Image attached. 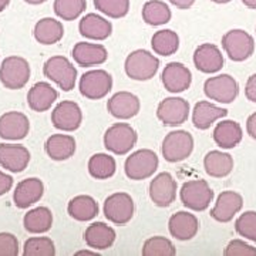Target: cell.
<instances>
[{"label":"cell","instance_id":"cell-39","mask_svg":"<svg viewBox=\"0 0 256 256\" xmlns=\"http://www.w3.org/2000/svg\"><path fill=\"white\" fill-rule=\"evenodd\" d=\"M24 256H53L56 255L54 242L47 236L28 238L23 246Z\"/></svg>","mask_w":256,"mask_h":256},{"label":"cell","instance_id":"cell-46","mask_svg":"<svg viewBox=\"0 0 256 256\" xmlns=\"http://www.w3.org/2000/svg\"><path fill=\"white\" fill-rule=\"evenodd\" d=\"M246 132L249 137L256 141V112L250 114L246 120Z\"/></svg>","mask_w":256,"mask_h":256},{"label":"cell","instance_id":"cell-53","mask_svg":"<svg viewBox=\"0 0 256 256\" xmlns=\"http://www.w3.org/2000/svg\"><path fill=\"white\" fill-rule=\"evenodd\" d=\"M255 32H256V28H255Z\"/></svg>","mask_w":256,"mask_h":256},{"label":"cell","instance_id":"cell-38","mask_svg":"<svg viewBox=\"0 0 256 256\" xmlns=\"http://www.w3.org/2000/svg\"><path fill=\"white\" fill-rule=\"evenodd\" d=\"M54 13L57 18L66 22H72L82 16L87 9L86 0H54Z\"/></svg>","mask_w":256,"mask_h":256},{"label":"cell","instance_id":"cell-17","mask_svg":"<svg viewBox=\"0 0 256 256\" xmlns=\"http://www.w3.org/2000/svg\"><path fill=\"white\" fill-rule=\"evenodd\" d=\"M194 64L198 72L204 74H215L224 67V54L216 44L204 43L194 52Z\"/></svg>","mask_w":256,"mask_h":256},{"label":"cell","instance_id":"cell-5","mask_svg":"<svg viewBox=\"0 0 256 256\" xmlns=\"http://www.w3.org/2000/svg\"><path fill=\"white\" fill-rule=\"evenodd\" d=\"M180 198L185 208L194 212H202L210 208L214 201V191L205 180H191L182 184Z\"/></svg>","mask_w":256,"mask_h":256},{"label":"cell","instance_id":"cell-50","mask_svg":"<svg viewBox=\"0 0 256 256\" xmlns=\"http://www.w3.org/2000/svg\"><path fill=\"white\" fill-rule=\"evenodd\" d=\"M28 4H33V6H37V4H43V3H46L47 0H24Z\"/></svg>","mask_w":256,"mask_h":256},{"label":"cell","instance_id":"cell-34","mask_svg":"<svg viewBox=\"0 0 256 256\" xmlns=\"http://www.w3.org/2000/svg\"><path fill=\"white\" fill-rule=\"evenodd\" d=\"M141 16L148 26L158 28V26H164L166 23H170L172 13H171L170 6L162 0H148L142 6Z\"/></svg>","mask_w":256,"mask_h":256},{"label":"cell","instance_id":"cell-51","mask_svg":"<svg viewBox=\"0 0 256 256\" xmlns=\"http://www.w3.org/2000/svg\"><path fill=\"white\" fill-rule=\"evenodd\" d=\"M10 4V0H0V13L3 10H6V8Z\"/></svg>","mask_w":256,"mask_h":256},{"label":"cell","instance_id":"cell-19","mask_svg":"<svg viewBox=\"0 0 256 256\" xmlns=\"http://www.w3.org/2000/svg\"><path fill=\"white\" fill-rule=\"evenodd\" d=\"M30 121L18 111H8L0 117V138L8 141H18L28 137Z\"/></svg>","mask_w":256,"mask_h":256},{"label":"cell","instance_id":"cell-49","mask_svg":"<svg viewBox=\"0 0 256 256\" xmlns=\"http://www.w3.org/2000/svg\"><path fill=\"white\" fill-rule=\"evenodd\" d=\"M242 3L246 6L248 9L256 10V0H242Z\"/></svg>","mask_w":256,"mask_h":256},{"label":"cell","instance_id":"cell-27","mask_svg":"<svg viewBox=\"0 0 256 256\" xmlns=\"http://www.w3.org/2000/svg\"><path fill=\"white\" fill-rule=\"evenodd\" d=\"M214 141L222 150H232L240 144L244 138V130L240 124L234 120H224L214 128Z\"/></svg>","mask_w":256,"mask_h":256},{"label":"cell","instance_id":"cell-14","mask_svg":"<svg viewBox=\"0 0 256 256\" xmlns=\"http://www.w3.org/2000/svg\"><path fill=\"white\" fill-rule=\"evenodd\" d=\"M176 191H178V184L170 172H161L156 175L154 180H151L148 188L150 200L160 208L170 206L176 198Z\"/></svg>","mask_w":256,"mask_h":256},{"label":"cell","instance_id":"cell-11","mask_svg":"<svg viewBox=\"0 0 256 256\" xmlns=\"http://www.w3.org/2000/svg\"><path fill=\"white\" fill-rule=\"evenodd\" d=\"M204 92L210 100L220 104H230L238 97L239 84L229 74H218L204 82Z\"/></svg>","mask_w":256,"mask_h":256},{"label":"cell","instance_id":"cell-31","mask_svg":"<svg viewBox=\"0 0 256 256\" xmlns=\"http://www.w3.org/2000/svg\"><path fill=\"white\" fill-rule=\"evenodd\" d=\"M33 36L37 43L52 46L58 43L64 36L63 23L53 18H44L38 20L33 30Z\"/></svg>","mask_w":256,"mask_h":256},{"label":"cell","instance_id":"cell-21","mask_svg":"<svg viewBox=\"0 0 256 256\" xmlns=\"http://www.w3.org/2000/svg\"><path fill=\"white\" fill-rule=\"evenodd\" d=\"M44 195V184L38 178H26L16 185L13 192V202L20 210L34 205Z\"/></svg>","mask_w":256,"mask_h":256},{"label":"cell","instance_id":"cell-2","mask_svg":"<svg viewBox=\"0 0 256 256\" xmlns=\"http://www.w3.org/2000/svg\"><path fill=\"white\" fill-rule=\"evenodd\" d=\"M102 141L108 152L126 156L137 144L138 134L127 122H116L106 130Z\"/></svg>","mask_w":256,"mask_h":256},{"label":"cell","instance_id":"cell-12","mask_svg":"<svg viewBox=\"0 0 256 256\" xmlns=\"http://www.w3.org/2000/svg\"><path fill=\"white\" fill-rule=\"evenodd\" d=\"M190 102L181 97H166L156 107V118L166 127H176L188 121Z\"/></svg>","mask_w":256,"mask_h":256},{"label":"cell","instance_id":"cell-3","mask_svg":"<svg viewBox=\"0 0 256 256\" xmlns=\"http://www.w3.org/2000/svg\"><path fill=\"white\" fill-rule=\"evenodd\" d=\"M160 165L158 156L152 150L142 148L130 154L124 164V172L132 181H144L156 174Z\"/></svg>","mask_w":256,"mask_h":256},{"label":"cell","instance_id":"cell-10","mask_svg":"<svg viewBox=\"0 0 256 256\" xmlns=\"http://www.w3.org/2000/svg\"><path fill=\"white\" fill-rule=\"evenodd\" d=\"M112 88V76L106 70H90L84 73L78 82V90L87 100H101Z\"/></svg>","mask_w":256,"mask_h":256},{"label":"cell","instance_id":"cell-32","mask_svg":"<svg viewBox=\"0 0 256 256\" xmlns=\"http://www.w3.org/2000/svg\"><path fill=\"white\" fill-rule=\"evenodd\" d=\"M67 212L73 220L88 222L98 215V204L90 195H77L68 202Z\"/></svg>","mask_w":256,"mask_h":256},{"label":"cell","instance_id":"cell-44","mask_svg":"<svg viewBox=\"0 0 256 256\" xmlns=\"http://www.w3.org/2000/svg\"><path fill=\"white\" fill-rule=\"evenodd\" d=\"M245 96L249 101L256 102V73L248 78L246 86H245Z\"/></svg>","mask_w":256,"mask_h":256},{"label":"cell","instance_id":"cell-42","mask_svg":"<svg viewBox=\"0 0 256 256\" xmlns=\"http://www.w3.org/2000/svg\"><path fill=\"white\" fill-rule=\"evenodd\" d=\"M225 256H256V248L244 239H232L224 249Z\"/></svg>","mask_w":256,"mask_h":256},{"label":"cell","instance_id":"cell-40","mask_svg":"<svg viewBox=\"0 0 256 256\" xmlns=\"http://www.w3.org/2000/svg\"><path fill=\"white\" fill-rule=\"evenodd\" d=\"M130 6V0H94V8L110 18H126Z\"/></svg>","mask_w":256,"mask_h":256},{"label":"cell","instance_id":"cell-25","mask_svg":"<svg viewBox=\"0 0 256 256\" xmlns=\"http://www.w3.org/2000/svg\"><path fill=\"white\" fill-rule=\"evenodd\" d=\"M117 234L114 228L104 222H92L84 230V242L96 250H104L114 245Z\"/></svg>","mask_w":256,"mask_h":256},{"label":"cell","instance_id":"cell-33","mask_svg":"<svg viewBox=\"0 0 256 256\" xmlns=\"http://www.w3.org/2000/svg\"><path fill=\"white\" fill-rule=\"evenodd\" d=\"M23 225L30 234H46L53 226V214L47 206H37L24 215Z\"/></svg>","mask_w":256,"mask_h":256},{"label":"cell","instance_id":"cell-26","mask_svg":"<svg viewBox=\"0 0 256 256\" xmlns=\"http://www.w3.org/2000/svg\"><path fill=\"white\" fill-rule=\"evenodd\" d=\"M226 116H228V110L222 108L220 106H215L205 100L198 101L192 110V124L196 130L205 131L210 128L215 121L225 118Z\"/></svg>","mask_w":256,"mask_h":256},{"label":"cell","instance_id":"cell-48","mask_svg":"<svg viewBox=\"0 0 256 256\" xmlns=\"http://www.w3.org/2000/svg\"><path fill=\"white\" fill-rule=\"evenodd\" d=\"M76 255L77 256H97L98 255V252L94 249V250H88V249H82V250H78V252H76Z\"/></svg>","mask_w":256,"mask_h":256},{"label":"cell","instance_id":"cell-28","mask_svg":"<svg viewBox=\"0 0 256 256\" xmlns=\"http://www.w3.org/2000/svg\"><path fill=\"white\" fill-rule=\"evenodd\" d=\"M57 98H58L57 90L46 82H36L28 92V107L36 112H44L50 110Z\"/></svg>","mask_w":256,"mask_h":256},{"label":"cell","instance_id":"cell-45","mask_svg":"<svg viewBox=\"0 0 256 256\" xmlns=\"http://www.w3.org/2000/svg\"><path fill=\"white\" fill-rule=\"evenodd\" d=\"M12 186H13V178L0 171V196L8 194L12 190Z\"/></svg>","mask_w":256,"mask_h":256},{"label":"cell","instance_id":"cell-6","mask_svg":"<svg viewBox=\"0 0 256 256\" xmlns=\"http://www.w3.org/2000/svg\"><path fill=\"white\" fill-rule=\"evenodd\" d=\"M43 73L63 92H72L77 82V68L64 56H53L43 66Z\"/></svg>","mask_w":256,"mask_h":256},{"label":"cell","instance_id":"cell-29","mask_svg":"<svg viewBox=\"0 0 256 256\" xmlns=\"http://www.w3.org/2000/svg\"><path fill=\"white\" fill-rule=\"evenodd\" d=\"M76 140L68 134H53L47 138L44 150L53 161H66L76 152Z\"/></svg>","mask_w":256,"mask_h":256},{"label":"cell","instance_id":"cell-20","mask_svg":"<svg viewBox=\"0 0 256 256\" xmlns=\"http://www.w3.org/2000/svg\"><path fill=\"white\" fill-rule=\"evenodd\" d=\"M72 56H73L74 62L80 67H94V66H101L107 62L108 52L100 43L78 42L74 44Z\"/></svg>","mask_w":256,"mask_h":256},{"label":"cell","instance_id":"cell-47","mask_svg":"<svg viewBox=\"0 0 256 256\" xmlns=\"http://www.w3.org/2000/svg\"><path fill=\"white\" fill-rule=\"evenodd\" d=\"M168 2L180 10L191 9L194 3H195V0H168Z\"/></svg>","mask_w":256,"mask_h":256},{"label":"cell","instance_id":"cell-22","mask_svg":"<svg viewBox=\"0 0 256 256\" xmlns=\"http://www.w3.org/2000/svg\"><path fill=\"white\" fill-rule=\"evenodd\" d=\"M168 229L171 236L178 240H191L196 236L200 230V220L198 218L188 212V210H180L174 214L168 220Z\"/></svg>","mask_w":256,"mask_h":256},{"label":"cell","instance_id":"cell-8","mask_svg":"<svg viewBox=\"0 0 256 256\" xmlns=\"http://www.w3.org/2000/svg\"><path fill=\"white\" fill-rule=\"evenodd\" d=\"M194 151V137L185 130H175L168 132L162 140L161 152L168 162H181Z\"/></svg>","mask_w":256,"mask_h":256},{"label":"cell","instance_id":"cell-7","mask_svg":"<svg viewBox=\"0 0 256 256\" xmlns=\"http://www.w3.org/2000/svg\"><path fill=\"white\" fill-rule=\"evenodd\" d=\"M30 64L26 58L10 56L0 66V82L9 90H20L30 80Z\"/></svg>","mask_w":256,"mask_h":256},{"label":"cell","instance_id":"cell-52","mask_svg":"<svg viewBox=\"0 0 256 256\" xmlns=\"http://www.w3.org/2000/svg\"><path fill=\"white\" fill-rule=\"evenodd\" d=\"M210 2H214V3H216V4H226V3L232 2V0H210Z\"/></svg>","mask_w":256,"mask_h":256},{"label":"cell","instance_id":"cell-24","mask_svg":"<svg viewBox=\"0 0 256 256\" xmlns=\"http://www.w3.org/2000/svg\"><path fill=\"white\" fill-rule=\"evenodd\" d=\"M30 162V152L24 146L0 144V165L10 172H23Z\"/></svg>","mask_w":256,"mask_h":256},{"label":"cell","instance_id":"cell-13","mask_svg":"<svg viewBox=\"0 0 256 256\" xmlns=\"http://www.w3.org/2000/svg\"><path fill=\"white\" fill-rule=\"evenodd\" d=\"M53 127L64 131L73 132L78 130L82 122V111L76 101L64 100L58 102L52 112Z\"/></svg>","mask_w":256,"mask_h":256},{"label":"cell","instance_id":"cell-41","mask_svg":"<svg viewBox=\"0 0 256 256\" xmlns=\"http://www.w3.org/2000/svg\"><path fill=\"white\" fill-rule=\"evenodd\" d=\"M235 230L239 236L256 242V212L255 210H246L239 215L235 220Z\"/></svg>","mask_w":256,"mask_h":256},{"label":"cell","instance_id":"cell-30","mask_svg":"<svg viewBox=\"0 0 256 256\" xmlns=\"http://www.w3.org/2000/svg\"><path fill=\"white\" fill-rule=\"evenodd\" d=\"M204 168L210 178H225L234 170V158L228 152L214 150L204 158Z\"/></svg>","mask_w":256,"mask_h":256},{"label":"cell","instance_id":"cell-35","mask_svg":"<svg viewBox=\"0 0 256 256\" xmlns=\"http://www.w3.org/2000/svg\"><path fill=\"white\" fill-rule=\"evenodd\" d=\"M151 47L154 53L162 57L175 54L180 48V36L176 32L170 28H162L156 32L151 37Z\"/></svg>","mask_w":256,"mask_h":256},{"label":"cell","instance_id":"cell-9","mask_svg":"<svg viewBox=\"0 0 256 256\" xmlns=\"http://www.w3.org/2000/svg\"><path fill=\"white\" fill-rule=\"evenodd\" d=\"M104 216L114 225H127L136 212V204L127 192H114L104 201Z\"/></svg>","mask_w":256,"mask_h":256},{"label":"cell","instance_id":"cell-4","mask_svg":"<svg viewBox=\"0 0 256 256\" xmlns=\"http://www.w3.org/2000/svg\"><path fill=\"white\" fill-rule=\"evenodd\" d=\"M222 48L235 63H242L255 53V38L242 28H232L222 36Z\"/></svg>","mask_w":256,"mask_h":256},{"label":"cell","instance_id":"cell-23","mask_svg":"<svg viewBox=\"0 0 256 256\" xmlns=\"http://www.w3.org/2000/svg\"><path fill=\"white\" fill-rule=\"evenodd\" d=\"M78 32L84 38L104 42L112 33V24L110 20L102 18L97 13H88L82 16L78 23Z\"/></svg>","mask_w":256,"mask_h":256},{"label":"cell","instance_id":"cell-43","mask_svg":"<svg viewBox=\"0 0 256 256\" xmlns=\"http://www.w3.org/2000/svg\"><path fill=\"white\" fill-rule=\"evenodd\" d=\"M18 240L10 232H0V256H18Z\"/></svg>","mask_w":256,"mask_h":256},{"label":"cell","instance_id":"cell-36","mask_svg":"<svg viewBox=\"0 0 256 256\" xmlns=\"http://www.w3.org/2000/svg\"><path fill=\"white\" fill-rule=\"evenodd\" d=\"M88 174L92 175L94 180H108L114 176L117 171V162L114 156L106 152H97L90 156L88 160Z\"/></svg>","mask_w":256,"mask_h":256},{"label":"cell","instance_id":"cell-15","mask_svg":"<svg viewBox=\"0 0 256 256\" xmlns=\"http://www.w3.org/2000/svg\"><path fill=\"white\" fill-rule=\"evenodd\" d=\"M244 208V198L236 191H222L216 198L210 215L220 224H228Z\"/></svg>","mask_w":256,"mask_h":256},{"label":"cell","instance_id":"cell-16","mask_svg":"<svg viewBox=\"0 0 256 256\" xmlns=\"http://www.w3.org/2000/svg\"><path fill=\"white\" fill-rule=\"evenodd\" d=\"M161 82L168 92L178 94L188 90L192 84L191 70L182 63H168L161 74Z\"/></svg>","mask_w":256,"mask_h":256},{"label":"cell","instance_id":"cell-37","mask_svg":"<svg viewBox=\"0 0 256 256\" xmlns=\"http://www.w3.org/2000/svg\"><path fill=\"white\" fill-rule=\"evenodd\" d=\"M141 254L144 256H174L176 248L172 240L165 236H151L144 242Z\"/></svg>","mask_w":256,"mask_h":256},{"label":"cell","instance_id":"cell-18","mask_svg":"<svg viewBox=\"0 0 256 256\" xmlns=\"http://www.w3.org/2000/svg\"><path fill=\"white\" fill-rule=\"evenodd\" d=\"M107 110L114 118L131 120L141 110V101L132 92H118L107 101Z\"/></svg>","mask_w":256,"mask_h":256},{"label":"cell","instance_id":"cell-1","mask_svg":"<svg viewBox=\"0 0 256 256\" xmlns=\"http://www.w3.org/2000/svg\"><path fill=\"white\" fill-rule=\"evenodd\" d=\"M126 74L136 82H148L160 70V58L151 52L138 48L131 52L124 62Z\"/></svg>","mask_w":256,"mask_h":256}]
</instances>
